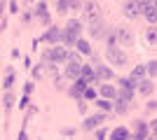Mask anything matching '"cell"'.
Masks as SVG:
<instances>
[{"label": "cell", "mask_w": 157, "mask_h": 140, "mask_svg": "<svg viewBox=\"0 0 157 140\" xmlns=\"http://www.w3.org/2000/svg\"><path fill=\"white\" fill-rule=\"evenodd\" d=\"M82 28H85V21L82 19H68V23H66L63 28V45L66 47H75V42H78V38H82Z\"/></svg>", "instance_id": "1"}, {"label": "cell", "mask_w": 157, "mask_h": 140, "mask_svg": "<svg viewBox=\"0 0 157 140\" xmlns=\"http://www.w3.org/2000/svg\"><path fill=\"white\" fill-rule=\"evenodd\" d=\"M105 61H108L110 66L124 68V66H129V54H127L120 45H108L105 47Z\"/></svg>", "instance_id": "2"}, {"label": "cell", "mask_w": 157, "mask_h": 140, "mask_svg": "<svg viewBox=\"0 0 157 140\" xmlns=\"http://www.w3.org/2000/svg\"><path fill=\"white\" fill-rule=\"evenodd\" d=\"M92 66H94V77H96V84H101V82H113L115 80V70H113L110 66H105L101 59H96L92 54Z\"/></svg>", "instance_id": "3"}, {"label": "cell", "mask_w": 157, "mask_h": 140, "mask_svg": "<svg viewBox=\"0 0 157 140\" xmlns=\"http://www.w3.org/2000/svg\"><path fill=\"white\" fill-rule=\"evenodd\" d=\"M42 56H47V59L52 61V63H56V66H61V63L68 61V49H66L63 42H61V45H52L49 49L42 52Z\"/></svg>", "instance_id": "4"}, {"label": "cell", "mask_w": 157, "mask_h": 140, "mask_svg": "<svg viewBox=\"0 0 157 140\" xmlns=\"http://www.w3.org/2000/svg\"><path fill=\"white\" fill-rule=\"evenodd\" d=\"M105 121H108V112L98 110L96 114H87L85 121H82V131H96L98 126H103Z\"/></svg>", "instance_id": "5"}, {"label": "cell", "mask_w": 157, "mask_h": 140, "mask_svg": "<svg viewBox=\"0 0 157 140\" xmlns=\"http://www.w3.org/2000/svg\"><path fill=\"white\" fill-rule=\"evenodd\" d=\"M98 19H101V7H98V2H94V0L82 2V21L94 23V21H98Z\"/></svg>", "instance_id": "6"}, {"label": "cell", "mask_w": 157, "mask_h": 140, "mask_svg": "<svg viewBox=\"0 0 157 140\" xmlns=\"http://www.w3.org/2000/svg\"><path fill=\"white\" fill-rule=\"evenodd\" d=\"M63 40V28L56 26H47V31L38 38V42H45V45H61Z\"/></svg>", "instance_id": "7"}, {"label": "cell", "mask_w": 157, "mask_h": 140, "mask_svg": "<svg viewBox=\"0 0 157 140\" xmlns=\"http://www.w3.org/2000/svg\"><path fill=\"white\" fill-rule=\"evenodd\" d=\"M113 35H115V40H117L120 47H134V35L127 26H117L113 28Z\"/></svg>", "instance_id": "8"}, {"label": "cell", "mask_w": 157, "mask_h": 140, "mask_svg": "<svg viewBox=\"0 0 157 140\" xmlns=\"http://www.w3.org/2000/svg\"><path fill=\"white\" fill-rule=\"evenodd\" d=\"M87 87H89V82H85L82 77H78V80H73V84H71V87L66 89V93H68V96H71L73 100H80Z\"/></svg>", "instance_id": "9"}, {"label": "cell", "mask_w": 157, "mask_h": 140, "mask_svg": "<svg viewBox=\"0 0 157 140\" xmlns=\"http://www.w3.org/2000/svg\"><path fill=\"white\" fill-rule=\"evenodd\" d=\"M110 31H113V28H108V26H105V23H103L101 19H98V21H94V23H89V35H92L94 40H105Z\"/></svg>", "instance_id": "10"}, {"label": "cell", "mask_w": 157, "mask_h": 140, "mask_svg": "<svg viewBox=\"0 0 157 140\" xmlns=\"http://www.w3.org/2000/svg\"><path fill=\"white\" fill-rule=\"evenodd\" d=\"M150 135V126L145 119H136L134 121V133H131V140H145Z\"/></svg>", "instance_id": "11"}, {"label": "cell", "mask_w": 157, "mask_h": 140, "mask_svg": "<svg viewBox=\"0 0 157 140\" xmlns=\"http://www.w3.org/2000/svg\"><path fill=\"white\" fill-rule=\"evenodd\" d=\"M124 14H127V19H138V16H143V2H141V0H129L124 5Z\"/></svg>", "instance_id": "12"}, {"label": "cell", "mask_w": 157, "mask_h": 140, "mask_svg": "<svg viewBox=\"0 0 157 140\" xmlns=\"http://www.w3.org/2000/svg\"><path fill=\"white\" fill-rule=\"evenodd\" d=\"M80 70H82V61H68V63H66V70H63V77L73 82V80L80 77Z\"/></svg>", "instance_id": "13"}, {"label": "cell", "mask_w": 157, "mask_h": 140, "mask_svg": "<svg viewBox=\"0 0 157 140\" xmlns=\"http://www.w3.org/2000/svg\"><path fill=\"white\" fill-rule=\"evenodd\" d=\"M71 9H82V0H56V12L68 14Z\"/></svg>", "instance_id": "14"}, {"label": "cell", "mask_w": 157, "mask_h": 140, "mask_svg": "<svg viewBox=\"0 0 157 140\" xmlns=\"http://www.w3.org/2000/svg\"><path fill=\"white\" fill-rule=\"evenodd\" d=\"M96 87H98V96H101V98H108V100H115V98H117V87H115V84L101 82V84H96Z\"/></svg>", "instance_id": "15"}, {"label": "cell", "mask_w": 157, "mask_h": 140, "mask_svg": "<svg viewBox=\"0 0 157 140\" xmlns=\"http://www.w3.org/2000/svg\"><path fill=\"white\" fill-rule=\"evenodd\" d=\"M33 14H35V16L45 23V26H52V16H49V12H47V2H42V0H40L38 5H35V9H33Z\"/></svg>", "instance_id": "16"}, {"label": "cell", "mask_w": 157, "mask_h": 140, "mask_svg": "<svg viewBox=\"0 0 157 140\" xmlns=\"http://www.w3.org/2000/svg\"><path fill=\"white\" fill-rule=\"evenodd\" d=\"M155 91V82H152V77H143V80L136 84V93H141V96H150V93Z\"/></svg>", "instance_id": "17"}, {"label": "cell", "mask_w": 157, "mask_h": 140, "mask_svg": "<svg viewBox=\"0 0 157 140\" xmlns=\"http://www.w3.org/2000/svg\"><path fill=\"white\" fill-rule=\"evenodd\" d=\"M143 19L150 23V26H157V0H152L150 5L143 7Z\"/></svg>", "instance_id": "18"}, {"label": "cell", "mask_w": 157, "mask_h": 140, "mask_svg": "<svg viewBox=\"0 0 157 140\" xmlns=\"http://www.w3.org/2000/svg\"><path fill=\"white\" fill-rule=\"evenodd\" d=\"M14 82H17V73H14L12 66H7L5 68V77H2V89H5V91H12Z\"/></svg>", "instance_id": "19"}, {"label": "cell", "mask_w": 157, "mask_h": 140, "mask_svg": "<svg viewBox=\"0 0 157 140\" xmlns=\"http://www.w3.org/2000/svg\"><path fill=\"white\" fill-rule=\"evenodd\" d=\"M110 140H131V131L127 126H115L110 131V135H108Z\"/></svg>", "instance_id": "20"}, {"label": "cell", "mask_w": 157, "mask_h": 140, "mask_svg": "<svg viewBox=\"0 0 157 140\" xmlns=\"http://www.w3.org/2000/svg\"><path fill=\"white\" fill-rule=\"evenodd\" d=\"M80 77H82L85 82H89V84H94V87H96V77H94V66H92V63H82Z\"/></svg>", "instance_id": "21"}, {"label": "cell", "mask_w": 157, "mask_h": 140, "mask_svg": "<svg viewBox=\"0 0 157 140\" xmlns=\"http://www.w3.org/2000/svg\"><path fill=\"white\" fill-rule=\"evenodd\" d=\"M73 49H78L82 56H92V45H89V40H85V38H78V42H75V47Z\"/></svg>", "instance_id": "22"}, {"label": "cell", "mask_w": 157, "mask_h": 140, "mask_svg": "<svg viewBox=\"0 0 157 140\" xmlns=\"http://www.w3.org/2000/svg\"><path fill=\"white\" fill-rule=\"evenodd\" d=\"M113 112L120 114V117H122V114H127V112H129V103H127V100H122V98H115V100H113Z\"/></svg>", "instance_id": "23"}, {"label": "cell", "mask_w": 157, "mask_h": 140, "mask_svg": "<svg viewBox=\"0 0 157 140\" xmlns=\"http://www.w3.org/2000/svg\"><path fill=\"white\" fill-rule=\"evenodd\" d=\"M2 105H5V112H12V107L17 105V98H14L12 91H5V93H2Z\"/></svg>", "instance_id": "24"}, {"label": "cell", "mask_w": 157, "mask_h": 140, "mask_svg": "<svg viewBox=\"0 0 157 140\" xmlns=\"http://www.w3.org/2000/svg\"><path fill=\"white\" fill-rule=\"evenodd\" d=\"M94 105H96L101 112H108V114L113 112V100H108V98H101V96H98V98L94 100Z\"/></svg>", "instance_id": "25"}, {"label": "cell", "mask_w": 157, "mask_h": 140, "mask_svg": "<svg viewBox=\"0 0 157 140\" xmlns=\"http://www.w3.org/2000/svg\"><path fill=\"white\" fill-rule=\"evenodd\" d=\"M129 77L138 84L143 77H148V75H145V66H134V68H131V73H129Z\"/></svg>", "instance_id": "26"}, {"label": "cell", "mask_w": 157, "mask_h": 140, "mask_svg": "<svg viewBox=\"0 0 157 140\" xmlns=\"http://www.w3.org/2000/svg\"><path fill=\"white\" fill-rule=\"evenodd\" d=\"M143 38H145V42H148L150 47H155V45H157V26H150L148 31H145Z\"/></svg>", "instance_id": "27"}, {"label": "cell", "mask_w": 157, "mask_h": 140, "mask_svg": "<svg viewBox=\"0 0 157 140\" xmlns=\"http://www.w3.org/2000/svg\"><path fill=\"white\" fill-rule=\"evenodd\" d=\"M82 98H85V100H89V103H94V100L98 98V91L94 89V84H89V87L85 89V93H82Z\"/></svg>", "instance_id": "28"}, {"label": "cell", "mask_w": 157, "mask_h": 140, "mask_svg": "<svg viewBox=\"0 0 157 140\" xmlns=\"http://www.w3.org/2000/svg\"><path fill=\"white\" fill-rule=\"evenodd\" d=\"M145 75L148 77H157V61H148L145 63Z\"/></svg>", "instance_id": "29"}, {"label": "cell", "mask_w": 157, "mask_h": 140, "mask_svg": "<svg viewBox=\"0 0 157 140\" xmlns=\"http://www.w3.org/2000/svg\"><path fill=\"white\" fill-rule=\"evenodd\" d=\"M17 105H19L21 112H24V110H28V107H31V96H28V93H24V96L19 98V103H17Z\"/></svg>", "instance_id": "30"}, {"label": "cell", "mask_w": 157, "mask_h": 140, "mask_svg": "<svg viewBox=\"0 0 157 140\" xmlns=\"http://www.w3.org/2000/svg\"><path fill=\"white\" fill-rule=\"evenodd\" d=\"M108 135H110V131H108L105 126H98L96 131H94V138H96V140H105Z\"/></svg>", "instance_id": "31"}, {"label": "cell", "mask_w": 157, "mask_h": 140, "mask_svg": "<svg viewBox=\"0 0 157 140\" xmlns=\"http://www.w3.org/2000/svg\"><path fill=\"white\" fill-rule=\"evenodd\" d=\"M75 133H78V128H75V126H63V128H61V135H66V138H73Z\"/></svg>", "instance_id": "32"}, {"label": "cell", "mask_w": 157, "mask_h": 140, "mask_svg": "<svg viewBox=\"0 0 157 140\" xmlns=\"http://www.w3.org/2000/svg\"><path fill=\"white\" fill-rule=\"evenodd\" d=\"M31 70H33V80H40V77L45 75V70H42V66H40V63H38L35 68H31Z\"/></svg>", "instance_id": "33"}, {"label": "cell", "mask_w": 157, "mask_h": 140, "mask_svg": "<svg viewBox=\"0 0 157 140\" xmlns=\"http://www.w3.org/2000/svg\"><path fill=\"white\" fill-rule=\"evenodd\" d=\"M78 112H80V114H87V100H85V98L78 100Z\"/></svg>", "instance_id": "34"}, {"label": "cell", "mask_w": 157, "mask_h": 140, "mask_svg": "<svg viewBox=\"0 0 157 140\" xmlns=\"http://www.w3.org/2000/svg\"><path fill=\"white\" fill-rule=\"evenodd\" d=\"M33 89H35V80H31V82H26V84H24V93H28V96L33 93Z\"/></svg>", "instance_id": "35"}, {"label": "cell", "mask_w": 157, "mask_h": 140, "mask_svg": "<svg viewBox=\"0 0 157 140\" xmlns=\"http://www.w3.org/2000/svg\"><path fill=\"white\" fill-rule=\"evenodd\" d=\"M10 14H19V2L17 0H10Z\"/></svg>", "instance_id": "36"}, {"label": "cell", "mask_w": 157, "mask_h": 140, "mask_svg": "<svg viewBox=\"0 0 157 140\" xmlns=\"http://www.w3.org/2000/svg\"><path fill=\"white\" fill-rule=\"evenodd\" d=\"M145 110H148V112H155V110H157V100H148Z\"/></svg>", "instance_id": "37"}, {"label": "cell", "mask_w": 157, "mask_h": 140, "mask_svg": "<svg viewBox=\"0 0 157 140\" xmlns=\"http://www.w3.org/2000/svg\"><path fill=\"white\" fill-rule=\"evenodd\" d=\"M17 140H28V133H26V126H21L19 135H17Z\"/></svg>", "instance_id": "38"}, {"label": "cell", "mask_w": 157, "mask_h": 140, "mask_svg": "<svg viewBox=\"0 0 157 140\" xmlns=\"http://www.w3.org/2000/svg\"><path fill=\"white\" fill-rule=\"evenodd\" d=\"M148 126H150V133H155V135H157V117H155L152 121H148Z\"/></svg>", "instance_id": "39"}, {"label": "cell", "mask_w": 157, "mask_h": 140, "mask_svg": "<svg viewBox=\"0 0 157 140\" xmlns=\"http://www.w3.org/2000/svg\"><path fill=\"white\" fill-rule=\"evenodd\" d=\"M24 68H33V66H31V59H28V56H24Z\"/></svg>", "instance_id": "40"}, {"label": "cell", "mask_w": 157, "mask_h": 140, "mask_svg": "<svg viewBox=\"0 0 157 140\" xmlns=\"http://www.w3.org/2000/svg\"><path fill=\"white\" fill-rule=\"evenodd\" d=\"M145 140H157V135H155V133H150V135H148Z\"/></svg>", "instance_id": "41"}, {"label": "cell", "mask_w": 157, "mask_h": 140, "mask_svg": "<svg viewBox=\"0 0 157 140\" xmlns=\"http://www.w3.org/2000/svg\"><path fill=\"white\" fill-rule=\"evenodd\" d=\"M66 140H73V138H66Z\"/></svg>", "instance_id": "42"}, {"label": "cell", "mask_w": 157, "mask_h": 140, "mask_svg": "<svg viewBox=\"0 0 157 140\" xmlns=\"http://www.w3.org/2000/svg\"><path fill=\"white\" fill-rule=\"evenodd\" d=\"M42 2H47V0H42Z\"/></svg>", "instance_id": "43"}]
</instances>
